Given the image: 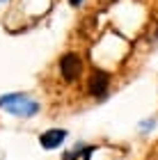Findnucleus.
Listing matches in <instances>:
<instances>
[{"label": "nucleus", "instance_id": "obj_1", "mask_svg": "<svg viewBox=\"0 0 158 160\" xmlns=\"http://www.w3.org/2000/svg\"><path fill=\"white\" fill-rule=\"evenodd\" d=\"M0 108H5L7 112L16 114V117H34L39 112V103L25 94H7L0 98Z\"/></svg>", "mask_w": 158, "mask_h": 160}, {"label": "nucleus", "instance_id": "obj_2", "mask_svg": "<svg viewBox=\"0 0 158 160\" xmlns=\"http://www.w3.org/2000/svg\"><path fill=\"white\" fill-rule=\"evenodd\" d=\"M80 71H83V60L78 53H64L60 57V73L67 82H74L80 76Z\"/></svg>", "mask_w": 158, "mask_h": 160}, {"label": "nucleus", "instance_id": "obj_3", "mask_svg": "<svg viewBox=\"0 0 158 160\" xmlns=\"http://www.w3.org/2000/svg\"><path fill=\"white\" fill-rule=\"evenodd\" d=\"M108 87H110V76H108L105 71H101V69H96L94 73L89 76V80H87V92L92 94V96H96V98L105 96Z\"/></svg>", "mask_w": 158, "mask_h": 160}, {"label": "nucleus", "instance_id": "obj_4", "mask_svg": "<svg viewBox=\"0 0 158 160\" xmlns=\"http://www.w3.org/2000/svg\"><path fill=\"white\" fill-rule=\"evenodd\" d=\"M64 137H67V130H62V128H51V130H46V133L39 135V144H41L44 149H57V147L64 142Z\"/></svg>", "mask_w": 158, "mask_h": 160}, {"label": "nucleus", "instance_id": "obj_5", "mask_svg": "<svg viewBox=\"0 0 158 160\" xmlns=\"http://www.w3.org/2000/svg\"><path fill=\"white\" fill-rule=\"evenodd\" d=\"M92 153H94V149H92V147H78V149L67 151L62 160H89Z\"/></svg>", "mask_w": 158, "mask_h": 160}, {"label": "nucleus", "instance_id": "obj_6", "mask_svg": "<svg viewBox=\"0 0 158 160\" xmlns=\"http://www.w3.org/2000/svg\"><path fill=\"white\" fill-rule=\"evenodd\" d=\"M99 5L101 7H110V5H115V0H99Z\"/></svg>", "mask_w": 158, "mask_h": 160}, {"label": "nucleus", "instance_id": "obj_7", "mask_svg": "<svg viewBox=\"0 0 158 160\" xmlns=\"http://www.w3.org/2000/svg\"><path fill=\"white\" fill-rule=\"evenodd\" d=\"M69 2H71V7H80L83 0H69Z\"/></svg>", "mask_w": 158, "mask_h": 160}]
</instances>
